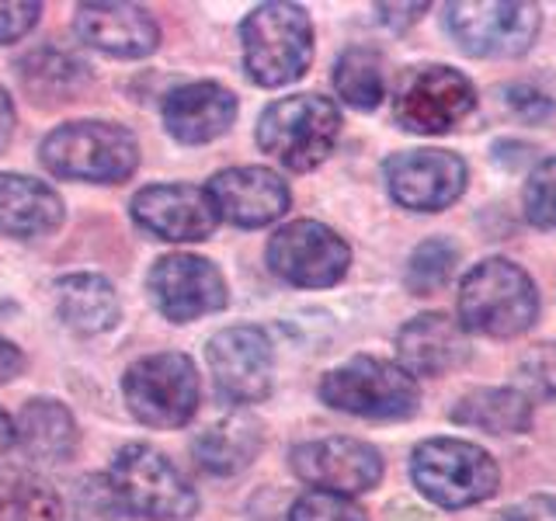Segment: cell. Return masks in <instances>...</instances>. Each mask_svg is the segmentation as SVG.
<instances>
[{
	"mask_svg": "<svg viewBox=\"0 0 556 521\" xmlns=\"http://www.w3.org/2000/svg\"><path fill=\"white\" fill-rule=\"evenodd\" d=\"M539 320L532 275L508 257H486L459 285V327L480 338H518Z\"/></svg>",
	"mask_w": 556,
	"mask_h": 521,
	"instance_id": "1",
	"label": "cell"
},
{
	"mask_svg": "<svg viewBox=\"0 0 556 521\" xmlns=\"http://www.w3.org/2000/svg\"><path fill=\"white\" fill-rule=\"evenodd\" d=\"M243 69L257 87H286L306 74L313 60V22L306 8L271 0L240 25Z\"/></svg>",
	"mask_w": 556,
	"mask_h": 521,
	"instance_id": "2",
	"label": "cell"
},
{
	"mask_svg": "<svg viewBox=\"0 0 556 521\" xmlns=\"http://www.w3.org/2000/svg\"><path fill=\"white\" fill-rule=\"evenodd\" d=\"M42 164L66 181L115 185L139 167L136 136L118 122H66L42 139Z\"/></svg>",
	"mask_w": 556,
	"mask_h": 521,
	"instance_id": "3",
	"label": "cell"
},
{
	"mask_svg": "<svg viewBox=\"0 0 556 521\" xmlns=\"http://www.w3.org/2000/svg\"><path fill=\"white\" fill-rule=\"evenodd\" d=\"M338 136L341 112L324 94L278 98L257 118V147L295 174L320 167L334 150Z\"/></svg>",
	"mask_w": 556,
	"mask_h": 521,
	"instance_id": "4",
	"label": "cell"
},
{
	"mask_svg": "<svg viewBox=\"0 0 556 521\" xmlns=\"http://www.w3.org/2000/svg\"><path fill=\"white\" fill-rule=\"evenodd\" d=\"M109 491L122 511L150 521H181L199 511V497L164 452L132 442L122 445L109 469Z\"/></svg>",
	"mask_w": 556,
	"mask_h": 521,
	"instance_id": "5",
	"label": "cell"
},
{
	"mask_svg": "<svg viewBox=\"0 0 556 521\" xmlns=\"http://www.w3.org/2000/svg\"><path fill=\"white\" fill-rule=\"evenodd\" d=\"M320 399L365 421H407L421 407V390L396 361L358 355L320 379Z\"/></svg>",
	"mask_w": 556,
	"mask_h": 521,
	"instance_id": "6",
	"label": "cell"
},
{
	"mask_svg": "<svg viewBox=\"0 0 556 521\" xmlns=\"http://www.w3.org/2000/svg\"><path fill=\"white\" fill-rule=\"evenodd\" d=\"M410 480L439 508H469L497 494L501 469L486 448L463 439H428L410 456Z\"/></svg>",
	"mask_w": 556,
	"mask_h": 521,
	"instance_id": "7",
	"label": "cell"
},
{
	"mask_svg": "<svg viewBox=\"0 0 556 521\" xmlns=\"http://www.w3.org/2000/svg\"><path fill=\"white\" fill-rule=\"evenodd\" d=\"M122 393L132 417L147 428H185L199 407L195 361L178 352H161L132 361L122 376Z\"/></svg>",
	"mask_w": 556,
	"mask_h": 521,
	"instance_id": "8",
	"label": "cell"
},
{
	"mask_svg": "<svg viewBox=\"0 0 556 521\" xmlns=\"http://www.w3.org/2000/svg\"><path fill=\"white\" fill-rule=\"evenodd\" d=\"M543 28L539 4H511V0H466L445 4V31L466 56L511 60L535 46Z\"/></svg>",
	"mask_w": 556,
	"mask_h": 521,
	"instance_id": "9",
	"label": "cell"
},
{
	"mask_svg": "<svg viewBox=\"0 0 556 521\" xmlns=\"http://www.w3.org/2000/svg\"><path fill=\"white\" fill-rule=\"evenodd\" d=\"M477 109V87L452 66H417L400 80L393 118L417 136H442Z\"/></svg>",
	"mask_w": 556,
	"mask_h": 521,
	"instance_id": "10",
	"label": "cell"
},
{
	"mask_svg": "<svg viewBox=\"0 0 556 521\" xmlns=\"http://www.w3.org/2000/svg\"><path fill=\"white\" fill-rule=\"evenodd\" d=\"M268 268L289 285L300 289H327L338 285L352 268V247L341 233L317 219L286 223L268 240Z\"/></svg>",
	"mask_w": 556,
	"mask_h": 521,
	"instance_id": "11",
	"label": "cell"
},
{
	"mask_svg": "<svg viewBox=\"0 0 556 521\" xmlns=\"http://www.w3.org/2000/svg\"><path fill=\"white\" fill-rule=\"evenodd\" d=\"M382 178L396 205L410 213H442L466 191V161L452 150H404L382 164Z\"/></svg>",
	"mask_w": 556,
	"mask_h": 521,
	"instance_id": "12",
	"label": "cell"
},
{
	"mask_svg": "<svg viewBox=\"0 0 556 521\" xmlns=\"http://www.w3.org/2000/svg\"><path fill=\"white\" fill-rule=\"evenodd\" d=\"M292 473L313 491L324 494H365L382 480V456L379 448L362 439H313L292 448Z\"/></svg>",
	"mask_w": 556,
	"mask_h": 521,
	"instance_id": "13",
	"label": "cell"
},
{
	"mask_svg": "<svg viewBox=\"0 0 556 521\" xmlns=\"http://www.w3.org/2000/svg\"><path fill=\"white\" fill-rule=\"evenodd\" d=\"M216 390L230 404H257L271 393L275 352L261 327H226L205 347Z\"/></svg>",
	"mask_w": 556,
	"mask_h": 521,
	"instance_id": "14",
	"label": "cell"
},
{
	"mask_svg": "<svg viewBox=\"0 0 556 521\" xmlns=\"http://www.w3.org/2000/svg\"><path fill=\"white\" fill-rule=\"evenodd\" d=\"M147 289L156 309L174 323L199 320L226 306L223 271L199 254H164L147 275Z\"/></svg>",
	"mask_w": 556,
	"mask_h": 521,
	"instance_id": "15",
	"label": "cell"
},
{
	"mask_svg": "<svg viewBox=\"0 0 556 521\" xmlns=\"http://www.w3.org/2000/svg\"><path fill=\"white\" fill-rule=\"evenodd\" d=\"M132 219L147 233L170 243H195L213 237L219 213L205 188L195 185H150L136 191Z\"/></svg>",
	"mask_w": 556,
	"mask_h": 521,
	"instance_id": "16",
	"label": "cell"
},
{
	"mask_svg": "<svg viewBox=\"0 0 556 521\" xmlns=\"http://www.w3.org/2000/svg\"><path fill=\"white\" fill-rule=\"evenodd\" d=\"M205 191L219 219L243 226V230L268 226L289 208V185L268 167H226Z\"/></svg>",
	"mask_w": 556,
	"mask_h": 521,
	"instance_id": "17",
	"label": "cell"
},
{
	"mask_svg": "<svg viewBox=\"0 0 556 521\" xmlns=\"http://www.w3.org/2000/svg\"><path fill=\"white\" fill-rule=\"evenodd\" d=\"M74 31L84 46L115 60L150 56L161 46V28L139 4H80L74 11Z\"/></svg>",
	"mask_w": 556,
	"mask_h": 521,
	"instance_id": "18",
	"label": "cell"
},
{
	"mask_svg": "<svg viewBox=\"0 0 556 521\" xmlns=\"http://www.w3.org/2000/svg\"><path fill=\"white\" fill-rule=\"evenodd\" d=\"M237 118V94L216 80L174 87L164 98V126L178 143H213Z\"/></svg>",
	"mask_w": 556,
	"mask_h": 521,
	"instance_id": "19",
	"label": "cell"
},
{
	"mask_svg": "<svg viewBox=\"0 0 556 521\" xmlns=\"http://www.w3.org/2000/svg\"><path fill=\"white\" fill-rule=\"evenodd\" d=\"M396 358L407 376H445L469 358L466 330L445 313H421L400 327Z\"/></svg>",
	"mask_w": 556,
	"mask_h": 521,
	"instance_id": "20",
	"label": "cell"
},
{
	"mask_svg": "<svg viewBox=\"0 0 556 521\" xmlns=\"http://www.w3.org/2000/svg\"><path fill=\"white\" fill-rule=\"evenodd\" d=\"M63 199L56 188L35 181L28 174L0 170V233L14 240H35L60 230Z\"/></svg>",
	"mask_w": 556,
	"mask_h": 521,
	"instance_id": "21",
	"label": "cell"
},
{
	"mask_svg": "<svg viewBox=\"0 0 556 521\" xmlns=\"http://www.w3.org/2000/svg\"><path fill=\"white\" fill-rule=\"evenodd\" d=\"M261 445H265V428H261V421L254 414L237 410L202 428L191 452H195V459L205 473L233 476L257 459Z\"/></svg>",
	"mask_w": 556,
	"mask_h": 521,
	"instance_id": "22",
	"label": "cell"
},
{
	"mask_svg": "<svg viewBox=\"0 0 556 521\" xmlns=\"http://www.w3.org/2000/svg\"><path fill=\"white\" fill-rule=\"evenodd\" d=\"M14 431L28 456L42 462H66L77 448V421L60 399H28Z\"/></svg>",
	"mask_w": 556,
	"mask_h": 521,
	"instance_id": "23",
	"label": "cell"
},
{
	"mask_svg": "<svg viewBox=\"0 0 556 521\" xmlns=\"http://www.w3.org/2000/svg\"><path fill=\"white\" fill-rule=\"evenodd\" d=\"M452 421L463 428H473L483 434H521L532 424V399L529 393H518L508 386H480L459 396L452 407Z\"/></svg>",
	"mask_w": 556,
	"mask_h": 521,
	"instance_id": "24",
	"label": "cell"
},
{
	"mask_svg": "<svg viewBox=\"0 0 556 521\" xmlns=\"http://www.w3.org/2000/svg\"><path fill=\"white\" fill-rule=\"evenodd\" d=\"M60 317L77 334H101L118 320V295L101 275H66L56 282Z\"/></svg>",
	"mask_w": 556,
	"mask_h": 521,
	"instance_id": "25",
	"label": "cell"
},
{
	"mask_svg": "<svg viewBox=\"0 0 556 521\" xmlns=\"http://www.w3.org/2000/svg\"><path fill=\"white\" fill-rule=\"evenodd\" d=\"M17 77L35 104H60L87 84V66L63 49H35L17 63Z\"/></svg>",
	"mask_w": 556,
	"mask_h": 521,
	"instance_id": "26",
	"label": "cell"
},
{
	"mask_svg": "<svg viewBox=\"0 0 556 521\" xmlns=\"http://www.w3.org/2000/svg\"><path fill=\"white\" fill-rule=\"evenodd\" d=\"M0 521H63V500L31 469H0Z\"/></svg>",
	"mask_w": 556,
	"mask_h": 521,
	"instance_id": "27",
	"label": "cell"
},
{
	"mask_svg": "<svg viewBox=\"0 0 556 521\" xmlns=\"http://www.w3.org/2000/svg\"><path fill=\"white\" fill-rule=\"evenodd\" d=\"M334 91L355 112H372L387 98V74H382L379 52L355 46L344 49L334 63Z\"/></svg>",
	"mask_w": 556,
	"mask_h": 521,
	"instance_id": "28",
	"label": "cell"
},
{
	"mask_svg": "<svg viewBox=\"0 0 556 521\" xmlns=\"http://www.w3.org/2000/svg\"><path fill=\"white\" fill-rule=\"evenodd\" d=\"M459 265V247L448 237H431L425 243H417L410 260H407V289L414 295H431L439 292L452 271Z\"/></svg>",
	"mask_w": 556,
	"mask_h": 521,
	"instance_id": "29",
	"label": "cell"
},
{
	"mask_svg": "<svg viewBox=\"0 0 556 521\" xmlns=\"http://www.w3.org/2000/svg\"><path fill=\"white\" fill-rule=\"evenodd\" d=\"M521 202H526V216L532 226L556 230V156H546L543 164H535L526 181V191H521Z\"/></svg>",
	"mask_w": 556,
	"mask_h": 521,
	"instance_id": "30",
	"label": "cell"
},
{
	"mask_svg": "<svg viewBox=\"0 0 556 521\" xmlns=\"http://www.w3.org/2000/svg\"><path fill=\"white\" fill-rule=\"evenodd\" d=\"M289 521H369L352 497L309 491L289 508Z\"/></svg>",
	"mask_w": 556,
	"mask_h": 521,
	"instance_id": "31",
	"label": "cell"
},
{
	"mask_svg": "<svg viewBox=\"0 0 556 521\" xmlns=\"http://www.w3.org/2000/svg\"><path fill=\"white\" fill-rule=\"evenodd\" d=\"M39 14L42 4H35V0H8V4H0V46L25 39L35 22H39Z\"/></svg>",
	"mask_w": 556,
	"mask_h": 521,
	"instance_id": "32",
	"label": "cell"
},
{
	"mask_svg": "<svg viewBox=\"0 0 556 521\" xmlns=\"http://www.w3.org/2000/svg\"><path fill=\"white\" fill-rule=\"evenodd\" d=\"M521 379L539 396H556V344H539L535 352L521 361Z\"/></svg>",
	"mask_w": 556,
	"mask_h": 521,
	"instance_id": "33",
	"label": "cell"
},
{
	"mask_svg": "<svg viewBox=\"0 0 556 521\" xmlns=\"http://www.w3.org/2000/svg\"><path fill=\"white\" fill-rule=\"evenodd\" d=\"M501 521H556V500L535 497V500H529V504H518V508L504 511Z\"/></svg>",
	"mask_w": 556,
	"mask_h": 521,
	"instance_id": "34",
	"label": "cell"
},
{
	"mask_svg": "<svg viewBox=\"0 0 556 521\" xmlns=\"http://www.w3.org/2000/svg\"><path fill=\"white\" fill-rule=\"evenodd\" d=\"M22 369H25L22 347L11 344L8 338H0V386H4V382H11L14 376H22Z\"/></svg>",
	"mask_w": 556,
	"mask_h": 521,
	"instance_id": "35",
	"label": "cell"
},
{
	"mask_svg": "<svg viewBox=\"0 0 556 521\" xmlns=\"http://www.w3.org/2000/svg\"><path fill=\"white\" fill-rule=\"evenodd\" d=\"M11 132H14V101L4 87H0V153L11 143Z\"/></svg>",
	"mask_w": 556,
	"mask_h": 521,
	"instance_id": "36",
	"label": "cell"
},
{
	"mask_svg": "<svg viewBox=\"0 0 556 521\" xmlns=\"http://www.w3.org/2000/svg\"><path fill=\"white\" fill-rule=\"evenodd\" d=\"M17 442V431H14V421H11V417L4 414V410H0V456H4V452L11 448Z\"/></svg>",
	"mask_w": 556,
	"mask_h": 521,
	"instance_id": "37",
	"label": "cell"
}]
</instances>
